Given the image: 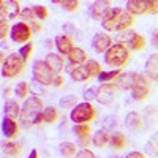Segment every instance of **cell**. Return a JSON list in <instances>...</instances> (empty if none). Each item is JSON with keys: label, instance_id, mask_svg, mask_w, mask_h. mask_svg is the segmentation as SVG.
Returning a JSON list of instances; mask_svg holds the SVG:
<instances>
[{"label": "cell", "instance_id": "cell-50", "mask_svg": "<svg viewBox=\"0 0 158 158\" xmlns=\"http://www.w3.org/2000/svg\"><path fill=\"white\" fill-rule=\"evenodd\" d=\"M0 2H2V0H0Z\"/></svg>", "mask_w": 158, "mask_h": 158}, {"label": "cell", "instance_id": "cell-43", "mask_svg": "<svg viewBox=\"0 0 158 158\" xmlns=\"http://www.w3.org/2000/svg\"><path fill=\"white\" fill-rule=\"evenodd\" d=\"M147 8L152 13H156V0H150V2H147Z\"/></svg>", "mask_w": 158, "mask_h": 158}, {"label": "cell", "instance_id": "cell-6", "mask_svg": "<svg viewBox=\"0 0 158 158\" xmlns=\"http://www.w3.org/2000/svg\"><path fill=\"white\" fill-rule=\"evenodd\" d=\"M33 77L38 84L41 85H49L54 81V73L52 70L46 65V62H41V60H36L33 63Z\"/></svg>", "mask_w": 158, "mask_h": 158}, {"label": "cell", "instance_id": "cell-18", "mask_svg": "<svg viewBox=\"0 0 158 158\" xmlns=\"http://www.w3.org/2000/svg\"><path fill=\"white\" fill-rule=\"evenodd\" d=\"M146 73L152 81L158 79V54H153L146 63Z\"/></svg>", "mask_w": 158, "mask_h": 158}, {"label": "cell", "instance_id": "cell-41", "mask_svg": "<svg viewBox=\"0 0 158 158\" xmlns=\"http://www.w3.org/2000/svg\"><path fill=\"white\" fill-rule=\"evenodd\" d=\"M29 89H32L33 95H38V94H44V92H46L43 87H40V85H38V82H35V84H33L32 87H29Z\"/></svg>", "mask_w": 158, "mask_h": 158}, {"label": "cell", "instance_id": "cell-19", "mask_svg": "<svg viewBox=\"0 0 158 158\" xmlns=\"http://www.w3.org/2000/svg\"><path fill=\"white\" fill-rule=\"evenodd\" d=\"M2 131L6 138H15L18 135V123L13 120V118H3L2 122Z\"/></svg>", "mask_w": 158, "mask_h": 158}, {"label": "cell", "instance_id": "cell-42", "mask_svg": "<svg viewBox=\"0 0 158 158\" xmlns=\"http://www.w3.org/2000/svg\"><path fill=\"white\" fill-rule=\"evenodd\" d=\"M29 27H30L32 32H40V30H41V25H40V22L36 19H32V24L29 25Z\"/></svg>", "mask_w": 158, "mask_h": 158}, {"label": "cell", "instance_id": "cell-2", "mask_svg": "<svg viewBox=\"0 0 158 158\" xmlns=\"http://www.w3.org/2000/svg\"><path fill=\"white\" fill-rule=\"evenodd\" d=\"M41 108H43V101L38 97H30V98L25 100V104L22 106V111L19 112L22 125L25 128H30L32 125H35V118L40 112H41Z\"/></svg>", "mask_w": 158, "mask_h": 158}, {"label": "cell", "instance_id": "cell-49", "mask_svg": "<svg viewBox=\"0 0 158 158\" xmlns=\"http://www.w3.org/2000/svg\"><path fill=\"white\" fill-rule=\"evenodd\" d=\"M46 48H52V41H49V40H48V41H46Z\"/></svg>", "mask_w": 158, "mask_h": 158}, {"label": "cell", "instance_id": "cell-33", "mask_svg": "<svg viewBox=\"0 0 158 158\" xmlns=\"http://www.w3.org/2000/svg\"><path fill=\"white\" fill-rule=\"evenodd\" d=\"M32 49H33V44H32V43H27V44H24V46L19 49L18 54L21 56V59H22L24 62H27V59H29L30 54H32Z\"/></svg>", "mask_w": 158, "mask_h": 158}, {"label": "cell", "instance_id": "cell-21", "mask_svg": "<svg viewBox=\"0 0 158 158\" xmlns=\"http://www.w3.org/2000/svg\"><path fill=\"white\" fill-rule=\"evenodd\" d=\"M109 138H111V133H109V130L106 128H103V130H98L97 133L94 135V144L97 147H104L106 144L109 142Z\"/></svg>", "mask_w": 158, "mask_h": 158}, {"label": "cell", "instance_id": "cell-34", "mask_svg": "<svg viewBox=\"0 0 158 158\" xmlns=\"http://www.w3.org/2000/svg\"><path fill=\"white\" fill-rule=\"evenodd\" d=\"M76 104V97L74 95H68V97H63L60 100V108H73Z\"/></svg>", "mask_w": 158, "mask_h": 158}, {"label": "cell", "instance_id": "cell-23", "mask_svg": "<svg viewBox=\"0 0 158 158\" xmlns=\"http://www.w3.org/2000/svg\"><path fill=\"white\" fill-rule=\"evenodd\" d=\"M70 74H71V77L74 79V81H85V79L90 77V74H89V71L85 68V65H76V67L73 65Z\"/></svg>", "mask_w": 158, "mask_h": 158}, {"label": "cell", "instance_id": "cell-44", "mask_svg": "<svg viewBox=\"0 0 158 158\" xmlns=\"http://www.w3.org/2000/svg\"><path fill=\"white\" fill-rule=\"evenodd\" d=\"M63 82H65V81H63V77H62V76H57V77H54V81H52V84H54L56 87H60Z\"/></svg>", "mask_w": 158, "mask_h": 158}, {"label": "cell", "instance_id": "cell-1", "mask_svg": "<svg viewBox=\"0 0 158 158\" xmlns=\"http://www.w3.org/2000/svg\"><path fill=\"white\" fill-rule=\"evenodd\" d=\"M135 22L133 16L130 15L127 10H120V8H111L106 16L103 18V27L106 30H128V27H131Z\"/></svg>", "mask_w": 158, "mask_h": 158}, {"label": "cell", "instance_id": "cell-13", "mask_svg": "<svg viewBox=\"0 0 158 158\" xmlns=\"http://www.w3.org/2000/svg\"><path fill=\"white\" fill-rule=\"evenodd\" d=\"M92 46H94V49L97 52H106L112 46V43H111V38H109L108 33L100 32L94 36V40H92Z\"/></svg>", "mask_w": 158, "mask_h": 158}, {"label": "cell", "instance_id": "cell-31", "mask_svg": "<svg viewBox=\"0 0 158 158\" xmlns=\"http://www.w3.org/2000/svg\"><path fill=\"white\" fill-rule=\"evenodd\" d=\"M32 11H33V16L35 19H46L48 18V8L44 5H33L32 6Z\"/></svg>", "mask_w": 158, "mask_h": 158}, {"label": "cell", "instance_id": "cell-40", "mask_svg": "<svg viewBox=\"0 0 158 158\" xmlns=\"http://www.w3.org/2000/svg\"><path fill=\"white\" fill-rule=\"evenodd\" d=\"M95 95H97V89H89V90H85L84 98H85V101H87V103H90V100H94V98H95Z\"/></svg>", "mask_w": 158, "mask_h": 158}, {"label": "cell", "instance_id": "cell-8", "mask_svg": "<svg viewBox=\"0 0 158 158\" xmlns=\"http://www.w3.org/2000/svg\"><path fill=\"white\" fill-rule=\"evenodd\" d=\"M10 35H11V40L15 43H25V41H29V38L32 35V30L29 27V24L18 22V24L13 25V29L10 30Z\"/></svg>", "mask_w": 158, "mask_h": 158}, {"label": "cell", "instance_id": "cell-16", "mask_svg": "<svg viewBox=\"0 0 158 158\" xmlns=\"http://www.w3.org/2000/svg\"><path fill=\"white\" fill-rule=\"evenodd\" d=\"M56 48L59 49V52L60 54H70L71 52V49L74 48L73 46V41H71V38L70 36H67V35H59L57 38H56Z\"/></svg>", "mask_w": 158, "mask_h": 158}, {"label": "cell", "instance_id": "cell-45", "mask_svg": "<svg viewBox=\"0 0 158 158\" xmlns=\"http://www.w3.org/2000/svg\"><path fill=\"white\" fill-rule=\"evenodd\" d=\"M125 158H144V155H142L141 152H131V153H128Z\"/></svg>", "mask_w": 158, "mask_h": 158}, {"label": "cell", "instance_id": "cell-7", "mask_svg": "<svg viewBox=\"0 0 158 158\" xmlns=\"http://www.w3.org/2000/svg\"><path fill=\"white\" fill-rule=\"evenodd\" d=\"M118 41H120V44H128L133 51H139L144 48V44H146V40H144L142 35H139L138 32L135 30H123L118 33Z\"/></svg>", "mask_w": 158, "mask_h": 158}, {"label": "cell", "instance_id": "cell-25", "mask_svg": "<svg viewBox=\"0 0 158 158\" xmlns=\"http://www.w3.org/2000/svg\"><path fill=\"white\" fill-rule=\"evenodd\" d=\"M127 127L130 128V130H133V131H136V130H139L141 127H142V120H141V115L138 114V112H128L127 114Z\"/></svg>", "mask_w": 158, "mask_h": 158}, {"label": "cell", "instance_id": "cell-5", "mask_svg": "<svg viewBox=\"0 0 158 158\" xmlns=\"http://www.w3.org/2000/svg\"><path fill=\"white\" fill-rule=\"evenodd\" d=\"M71 120L74 122V125L76 123H87V122H90L92 118L95 117V108L92 106L90 103H79V104H76V108H73V111H71Z\"/></svg>", "mask_w": 158, "mask_h": 158}, {"label": "cell", "instance_id": "cell-3", "mask_svg": "<svg viewBox=\"0 0 158 158\" xmlns=\"http://www.w3.org/2000/svg\"><path fill=\"white\" fill-rule=\"evenodd\" d=\"M130 57V52L127 49V46L117 43V44H112L108 51H106V56H104V60L109 67H122V65L127 63Z\"/></svg>", "mask_w": 158, "mask_h": 158}, {"label": "cell", "instance_id": "cell-36", "mask_svg": "<svg viewBox=\"0 0 158 158\" xmlns=\"http://www.w3.org/2000/svg\"><path fill=\"white\" fill-rule=\"evenodd\" d=\"M16 95L19 97V98H25V95H27V92H29V84L27 82H19L18 85H16Z\"/></svg>", "mask_w": 158, "mask_h": 158}, {"label": "cell", "instance_id": "cell-22", "mask_svg": "<svg viewBox=\"0 0 158 158\" xmlns=\"http://www.w3.org/2000/svg\"><path fill=\"white\" fill-rule=\"evenodd\" d=\"M70 57V62L73 65H82L85 60H87V54H85V51L81 49V48H73L71 52L68 54Z\"/></svg>", "mask_w": 158, "mask_h": 158}, {"label": "cell", "instance_id": "cell-12", "mask_svg": "<svg viewBox=\"0 0 158 158\" xmlns=\"http://www.w3.org/2000/svg\"><path fill=\"white\" fill-rule=\"evenodd\" d=\"M131 94H133L135 100H139V101L147 98V95H149V79L146 76L139 74L138 82L133 85V89H131Z\"/></svg>", "mask_w": 158, "mask_h": 158}, {"label": "cell", "instance_id": "cell-24", "mask_svg": "<svg viewBox=\"0 0 158 158\" xmlns=\"http://www.w3.org/2000/svg\"><path fill=\"white\" fill-rule=\"evenodd\" d=\"M2 150L8 155V156H16L21 152V144L19 142H13V141H3L2 144Z\"/></svg>", "mask_w": 158, "mask_h": 158}, {"label": "cell", "instance_id": "cell-47", "mask_svg": "<svg viewBox=\"0 0 158 158\" xmlns=\"http://www.w3.org/2000/svg\"><path fill=\"white\" fill-rule=\"evenodd\" d=\"M29 158H38V150H35V149H33V150L30 152V155H29Z\"/></svg>", "mask_w": 158, "mask_h": 158}, {"label": "cell", "instance_id": "cell-37", "mask_svg": "<svg viewBox=\"0 0 158 158\" xmlns=\"http://www.w3.org/2000/svg\"><path fill=\"white\" fill-rule=\"evenodd\" d=\"M8 33H10L8 21H5V19H0V40H3Z\"/></svg>", "mask_w": 158, "mask_h": 158}, {"label": "cell", "instance_id": "cell-35", "mask_svg": "<svg viewBox=\"0 0 158 158\" xmlns=\"http://www.w3.org/2000/svg\"><path fill=\"white\" fill-rule=\"evenodd\" d=\"M60 5L67 11H76L77 6H79V2L77 0H63V2H60Z\"/></svg>", "mask_w": 158, "mask_h": 158}, {"label": "cell", "instance_id": "cell-28", "mask_svg": "<svg viewBox=\"0 0 158 158\" xmlns=\"http://www.w3.org/2000/svg\"><path fill=\"white\" fill-rule=\"evenodd\" d=\"M59 150H60V153L63 155V156H73V155H76V146L73 142H62L60 146H59Z\"/></svg>", "mask_w": 158, "mask_h": 158}, {"label": "cell", "instance_id": "cell-48", "mask_svg": "<svg viewBox=\"0 0 158 158\" xmlns=\"http://www.w3.org/2000/svg\"><path fill=\"white\" fill-rule=\"evenodd\" d=\"M5 59H6L5 54H3V52H0V62H5Z\"/></svg>", "mask_w": 158, "mask_h": 158}, {"label": "cell", "instance_id": "cell-10", "mask_svg": "<svg viewBox=\"0 0 158 158\" xmlns=\"http://www.w3.org/2000/svg\"><path fill=\"white\" fill-rule=\"evenodd\" d=\"M115 94H117V87L114 84H103L97 89L95 98L101 104H109L115 100Z\"/></svg>", "mask_w": 158, "mask_h": 158}, {"label": "cell", "instance_id": "cell-20", "mask_svg": "<svg viewBox=\"0 0 158 158\" xmlns=\"http://www.w3.org/2000/svg\"><path fill=\"white\" fill-rule=\"evenodd\" d=\"M19 112H21L19 103L16 100H6V103H5V117L15 120V118L19 115Z\"/></svg>", "mask_w": 158, "mask_h": 158}, {"label": "cell", "instance_id": "cell-11", "mask_svg": "<svg viewBox=\"0 0 158 158\" xmlns=\"http://www.w3.org/2000/svg\"><path fill=\"white\" fill-rule=\"evenodd\" d=\"M138 77L139 73H123V74H118L115 77V87L117 89H122V90H131L133 85L138 82Z\"/></svg>", "mask_w": 158, "mask_h": 158}, {"label": "cell", "instance_id": "cell-46", "mask_svg": "<svg viewBox=\"0 0 158 158\" xmlns=\"http://www.w3.org/2000/svg\"><path fill=\"white\" fill-rule=\"evenodd\" d=\"M63 30H68V33H73L74 32V27L71 24H67V25H63Z\"/></svg>", "mask_w": 158, "mask_h": 158}, {"label": "cell", "instance_id": "cell-27", "mask_svg": "<svg viewBox=\"0 0 158 158\" xmlns=\"http://www.w3.org/2000/svg\"><path fill=\"white\" fill-rule=\"evenodd\" d=\"M73 133L79 138V139H84V138H89V133H90V127L87 123H76L73 127Z\"/></svg>", "mask_w": 158, "mask_h": 158}, {"label": "cell", "instance_id": "cell-39", "mask_svg": "<svg viewBox=\"0 0 158 158\" xmlns=\"http://www.w3.org/2000/svg\"><path fill=\"white\" fill-rule=\"evenodd\" d=\"M19 16L22 18V19H35V16H33V11H32V8H24L21 13H19Z\"/></svg>", "mask_w": 158, "mask_h": 158}, {"label": "cell", "instance_id": "cell-29", "mask_svg": "<svg viewBox=\"0 0 158 158\" xmlns=\"http://www.w3.org/2000/svg\"><path fill=\"white\" fill-rule=\"evenodd\" d=\"M57 109L56 108H52V106H49V108H46L44 111H43V120L44 122H48V123H54L56 120H57Z\"/></svg>", "mask_w": 158, "mask_h": 158}, {"label": "cell", "instance_id": "cell-30", "mask_svg": "<svg viewBox=\"0 0 158 158\" xmlns=\"http://www.w3.org/2000/svg\"><path fill=\"white\" fill-rule=\"evenodd\" d=\"M118 74H120V70H111V71H101L98 74L100 82H109L112 79H115Z\"/></svg>", "mask_w": 158, "mask_h": 158}, {"label": "cell", "instance_id": "cell-14", "mask_svg": "<svg viewBox=\"0 0 158 158\" xmlns=\"http://www.w3.org/2000/svg\"><path fill=\"white\" fill-rule=\"evenodd\" d=\"M111 10V3L108 2V0H98V2H95L94 5H92L90 8V16L100 21L103 19L104 16H106V13Z\"/></svg>", "mask_w": 158, "mask_h": 158}, {"label": "cell", "instance_id": "cell-9", "mask_svg": "<svg viewBox=\"0 0 158 158\" xmlns=\"http://www.w3.org/2000/svg\"><path fill=\"white\" fill-rule=\"evenodd\" d=\"M21 6L16 0H2L0 2V19H13L19 16Z\"/></svg>", "mask_w": 158, "mask_h": 158}, {"label": "cell", "instance_id": "cell-15", "mask_svg": "<svg viewBox=\"0 0 158 158\" xmlns=\"http://www.w3.org/2000/svg\"><path fill=\"white\" fill-rule=\"evenodd\" d=\"M46 65L52 70V73H60L63 70V57L60 54L49 52L48 57H46Z\"/></svg>", "mask_w": 158, "mask_h": 158}, {"label": "cell", "instance_id": "cell-38", "mask_svg": "<svg viewBox=\"0 0 158 158\" xmlns=\"http://www.w3.org/2000/svg\"><path fill=\"white\" fill-rule=\"evenodd\" d=\"M76 158H97V156H95V153L92 152V150L82 149V150H79V152L76 153Z\"/></svg>", "mask_w": 158, "mask_h": 158}, {"label": "cell", "instance_id": "cell-32", "mask_svg": "<svg viewBox=\"0 0 158 158\" xmlns=\"http://www.w3.org/2000/svg\"><path fill=\"white\" fill-rule=\"evenodd\" d=\"M85 68H87V71H89V74H90V76L100 74V70H101L100 63H98L97 60H89V62H87V65H85Z\"/></svg>", "mask_w": 158, "mask_h": 158}, {"label": "cell", "instance_id": "cell-4", "mask_svg": "<svg viewBox=\"0 0 158 158\" xmlns=\"http://www.w3.org/2000/svg\"><path fill=\"white\" fill-rule=\"evenodd\" d=\"M22 70H24V60L21 59L18 52H13V54L6 56L2 67V74L5 77H16Z\"/></svg>", "mask_w": 158, "mask_h": 158}, {"label": "cell", "instance_id": "cell-26", "mask_svg": "<svg viewBox=\"0 0 158 158\" xmlns=\"http://www.w3.org/2000/svg\"><path fill=\"white\" fill-rule=\"evenodd\" d=\"M109 142H111V146L112 149H117V150H120L127 146V138L122 135V133H114L111 138H109Z\"/></svg>", "mask_w": 158, "mask_h": 158}, {"label": "cell", "instance_id": "cell-17", "mask_svg": "<svg viewBox=\"0 0 158 158\" xmlns=\"http://www.w3.org/2000/svg\"><path fill=\"white\" fill-rule=\"evenodd\" d=\"M149 8H147V2L146 0H130L127 2V11L131 16L133 15H144Z\"/></svg>", "mask_w": 158, "mask_h": 158}]
</instances>
